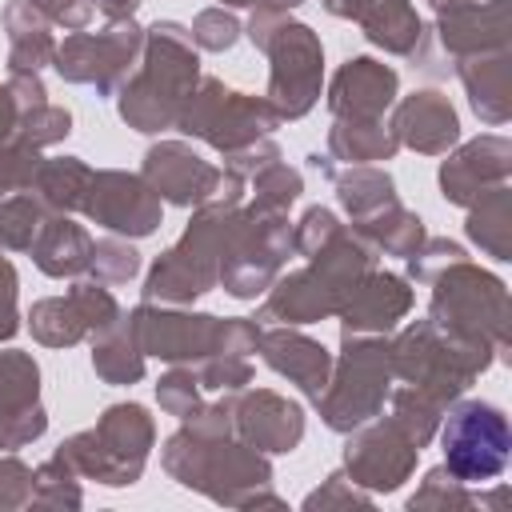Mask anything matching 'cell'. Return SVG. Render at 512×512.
Masks as SVG:
<instances>
[{"mask_svg": "<svg viewBox=\"0 0 512 512\" xmlns=\"http://www.w3.org/2000/svg\"><path fill=\"white\" fill-rule=\"evenodd\" d=\"M440 448H444L448 468L460 480H468V484L492 480L508 464V424H504L500 408L468 400L448 416V424L440 432Z\"/></svg>", "mask_w": 512, "mask_h": 512, "instance_id": "cell-1", "label": "cell"}]
</instances>
